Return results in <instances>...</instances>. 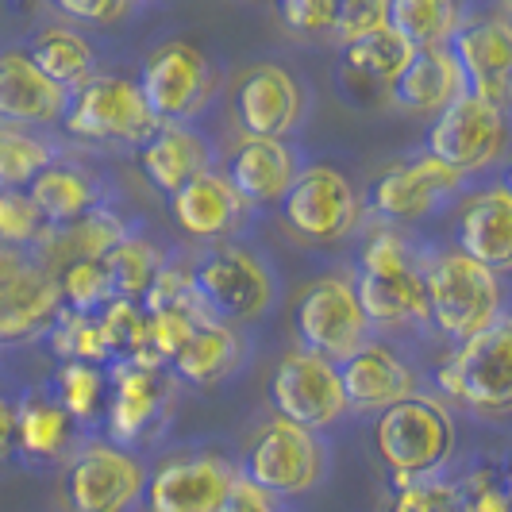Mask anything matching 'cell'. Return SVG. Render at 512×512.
Masks as SVG:
<instances>
[{
    "instance_id": "f546056e",
    "label": "cell",
    "mask_w": 512,
    "mask_h": 512,
    "mask_svg": "<svg viewBox=\"0 0 512 512\" xmlns=\"http://www.w3.org/2000/svg\"><path fill=\"white\" fill-rule=\"evenodd\" d=\"M459 8L443 0H393L385 4V27H393L412 51L443 47L459 31Z\"/></svg>"
},
{
    "instance_id": "ab89813d",
    "label": "cell",
    "mask_w": 512,
    "mask_h": 512,
    "mask_svg": "<svg viewBox=\"0 0 512 512\" xmlns=\"http://www.w3.org/2000/svg\"><path fill=\"white\" fill-rule=\"evenodd\" d=\"M58 393H62V409L70 412L74 420H89L108 401V374L101 366L66 362L62 374H58Z\"/></svg>"
},
{
    "instance_id": "f1b7e54d",
    "label": "cell",
    "mask_w": 512,
    "mask_h": 512,
    "mask_svg": "<svg viewBox=\"0 0 512 512\" xmlns=\"http://www.w3.org/2000/svg\"><path fill=\"white\" fill-rule=\"evenodd\" d=\"M27 62L58 89L70 93L93 74V47L70 27H43L27 47Z\"/></svg>"
},
{
    "instance_id": "484cf974",
    "label": "cell",
    "mask_w": 512,
    "mask_h": 512,
    "mask_svg": "<svg viewBox=\"0 0 512 512\" xmlns=\"http://www.w3.org/2000/svg\"><path fill=\"white\" fill-rule=\"evenodd\" d=\"M170 208L181 228L197 239H220L243 224V201L235 197L228 178H216V174H201L189 185H181L170 197Z\"/></svg>"
},
{
    "instance_id": "f6af8a7d",
    "label": "cell",
    "mask_w": 512,
    "mask_h": 512,
    "mask_svg": "<svg viewBox=\"0 0 512 512\" xmlns=\"http://www.w3.org/2000/svg\"><path fill=\"white\" fill-rule=\"evenodd\" d=\"M282 24L289 31H301V35H312V31H332L335 27V0H285L278 8Z\"/></svg>"
},
{
    "instance_id": "e575fe53",
    "label": "cell",
    "mask_w": 512,
    "mask_h": 512,
    "mask_svg": "<svg viewBox=\"0 0 512 512\" xmlns=\"http://www.w3.org/2000/svg\"><path fill=\"white\" fill-rule=\"evenodd\" d=\"M412 47L393 31V27H378L370 35H362L355 43H347V66L359 70V74L374 77V81H389L409 66Z\"/></svg>"
},
{
    "instance_id": "8fae6325",
    "label": "cell",
    "mask_w": 512,
    "mask_h": 512,
    "mask_svg": "<svg viewBox=\"0 0 512 512\" xmlns=\"http://www.w3.org/2000/svg\"><path fill=\"white\" fill-rule=\"evenodd\" d=\"M270 401L278 409V420H289L308 432L328 428L347 409L335 362L320 359L312 351H289L278 362L270 378Z\"/></svg>"
},
{
    "instance_id": "74e56055",
    "label": "cell",
    "mask_w": 512,
    "mask_h": 512,
    "mask_svg": "<svg viewBox=\"0 0 512 512\" xmlns=\"http://www.w3.org/2000/svg\"><path fill=\"white\" fill-rule=\"evenodd\" d=\"M54 351L66 362H85V366H104L112 359L104 347V335L97 328V316H77V312H58V320L51 324Z\"/></svg>"
},
{
    "instance_id": "5bb4252c",
    "label": "cell",
    "mask_w": 512,
    "mask_h": 512,
    "mask_svg": "<svg viewBox=\"0 0 512 512\" xmlns=\"http://www.w3.org/2000/svg\"><path fill=\"white\" fill-rule=\"evenodd\" d=\"M62 489L74 512H128L143 489V470L124 451L93 443L70 462Z\"/></svg>"
},
{
    "instance_id": "8992f818",
    "label": "cell",
    "mask_w": 512,
    "mask_h": 512,
    "mask_svg": "<svg viewBox=\"0 0 512 512\" xmlns=\"http://www.w3.org/2000/svg\"><path fill=\"white\" fill-rule=\"evenodd\" d=\"M62 124L77 139H151L158 120L139 97V85L128 77H89L66 93Z\"/></svg>"
},
{
    "instance_id": "9a60e30c",
    "label": "cell",
    "mask_w": 512,
    "mask_h": 512,
    "mask_svg": "<svg viewBox=\"0 0 512 512\" xmlns=\"http://www.w3.org/2000/svg\"><path fill=\"white\" fill-rule=\"evenodd\" d=\"M239 474L220 455L166 459L151 474L147 509L151 512H216Z\"/></svg>"
},
{
    "instance_id": "4fadbf2b",
    "label": "cell",
    "mask_w": 512,
    "mask_h": 512,
    "mask_svg": "<svg viewBox=\"0 0 512 512\" xmlns=\"http://www.w3.org/2000/svg\"><path fill=\"white\" fill-rule=\"evenodd\" d=\"M58 312L62 305L51 274L20 251L0 247V343H24L51 332Z\"/></svg>"
},
{
    "instance_id": "d4e9b609",
    "label": "cell",
    "mask_w": 512,
    "mask_h": 512,
    "mask_svg": "<svg viewBox=\"0 0 512 512\" xmlns=\"http://www.w3.org/2000/svg\"><path fill=\"white\" fill-rule=\"evenodd\" d=\"M393 97L412 112H443L466 97V77L447 47L412 51L409 66L393 77Z\"/></svg>"
},
{
    "instance_id": "52a82bcc",
    "label": "cell",
    "mask_w": 512,
    "mask_h": 512,
    "mask_svg": "<svg viewBox=\"0 0 512 512\" xmlns=\"http://www.w3.org/2000/svg\"><path fill=\"white\" fill-rule=\"evenodd\" d=\"M193 285L205 301L208 316L216 324L224 320H255L274 301V278L266 270V262L255 258L247 247H216L201 258V266L193 270Z\"/></svg>"
},
{
    "instance_id": "b9f144b4",
    "label": "cell",
    "mask_w": 512,
    "mask_h": 512,
    "mask_svg": "<svg viewBox=\"0 0 512 512\" xmlns=\"http://www.w3.org/2000/svg\"><path fill=\"white\" fill-rule=\"evenodd\" d=\"M43 216L35 212V205L27 201V193L12 189L0 193V247H27L35 239H43Z\"/></svg>"
},
{
    "instance_id": "d590c367",
    "label": "cell",
    "mask_w": 512,
    "mask_h": 512,
    "mask_svg": "<svg viewBox=\"0 0 512 512\" xmlns=\"http://www.w3.org/2000/svg\"><path fill=\"white\" fill-rule=\"evenodd\" d=\"M51 166V147L35 135L16 128H0V193H12L20 185H31Z\"/></svg>"
},
{
    "instance_id": "e0dca14e",
    "label": "cell",
    "mask_w": 512,
    "mask_h": 512,
    "mask_svg": "<svg viewBox=\"0 0 512 512\" xmlns=\"http://www.w3.org/2000/svg\"><path fill=\"white\" fill-rule=\"evenodd\" d=\"M459 181L462 178L455 170L439 166L436 158L424 154V158H412V162L385 170L370 189V208L385 220H416V216L436 212L439 201L447 193H455Z\"/></svg>"
},
{
    "instance_id": "ac0fdd59",
    "label": "cell",
    "mask_w": 512,
    "mask_h": 512,
    "mask_svg": "<svg viewBox=\"0 0 512 512\" xmlns=\"http://www.w3.org/2000/svg\"><path fill=\"white\" fill-rule=\"evenodd\" d=\"M235 112L247 139H282L301 116V89L282 66H255L247 70L235 93Z\"/></svg>"
},
{
    "instance_id": "44dd1931",
    "label": "cell",
    "mask_w": 512,
    "mask_h": 512,
    "mask_svg": "<svg viewBox=\"0 0 512 512\" xmlns=\"http://www.w3.org/2000/svg\"><path fill=\"white\" fill-rule=\"evenodd\" d=\"M139 162L154 189L174 197L181 185L208 174L212 151H208V139L201 131L185 128V124H158L151 139L139 143Z\"/></svg>"
},
{
    "instance_id": "6da1fadb",
    "label": "cell",
    "mask_w": 512,
    "mask_h": 512,
    "mask_svg": "<svg viewBox=\"0 0 512 512\" xmlns=\"http://www.w3.org/2000/svg\"><path fill=\"white\" fill-rule=\"evenodd\" d=\"M424 293H428V316L451 339L482 335L497 320H505L501 316L505 297L497 274L459 251H443L432 258V266L424 270Z\"/></svg>"
},
{
    "instance_id": "c3c4849f",
    "label": "cell",
    "mask_w": 512,
    "mask_h": 512,
    "mask_svg": "<svg viewBox=\"0 0 512 512\" xmlns=\"http://www.w3.org/2000/svg\"><path fill=\"white\" fill-rule=\"evenodd\" d=\"M12 443H16V409L0 397V459L12 451Z\"/></svg>"
},
{
    "instance_id": "8d00e7d4",
    "label": "cell",
    "mask_w": 512,
    "mask_h": 512,
    "mask_svg": "<svg viewBox=\"0 0 512 512\" xmlns=\"http://www.w3.org/2000/svg\"><path fill=\"white\" fill-rule=\"evenodd\" d=\"M58 289V305H66V312L77 316H93L112 301V285L104 278L101 262H66L62 274L54 278Z\"/></svg>"
},
{
    "instance_id": "2e32d148",
    "label": "cell",
    "mask_w": 512,
    "mask_h": 512,
    "mask_svg": "<svg viewBox=\"0 0 512 512\" xmlns=\"http://www.w3.org/2000/svg\"><path fill=\"white\" fill-rule=\"evenodd\" d=\"M451 58L466 77V93L505 108L512 77V31L505 20H474L459 24L451 35Z\"/></svg>"
},
{
    "instance_id": "3957f363",
    "label": "cell",
    "mask_w": 512,
    "mask_h": 512,
    "mask_svg": "<svg viewBox=\"0 0 512 512\" xmlns=\"http://www.w3.org/2000/svg\"><path fill=\"white\" fill-rule=\"evenodd\" d=\"M328 451L316 432L289 420H270L258 428L243 459V482L262 489L266 497H297L324 482Z\"/></svg>"
},
{
    "instance_id": "7402d4cb",
    "label": "cell",
    "mask_w": 512,
    "mask_h": 512,
    "mask_svg": "<svg viewBox=\"0 0 512 512\" xmlns=\"http://www.w3.org/2000/svg\"><path fill=\"white\" fill-rule=\"evenodd\" d=\"M108 436L116 443L139 439L154 424V416L162 409V370H143L135 362L120 359L108 374Z\"/></svg>"
},
{
    "instance_id": "ffe728a7",
    "label": "cell",
    "mask_w": 512,
    "mask_h": 512,
    "mask_svg": "<svg viewBox=\"0 0 512 512\" xmlns=\"http://www.w3.org/2000/svg\"><path fill=\"white\" fill-rule=\"evenodd\" d=\"M459 255L482 262L486 270H505L512 262V193L493 185L474 193L459 216Z\"/></svg>"
},
{
    "instance_id": "7c38bea8",
    "label": "cell",
    "mask_w": 512,
    "mask_h": 512,
    "mask_svg": "<svg viewBox=\"0 0 512 512\" xmlns=\"http://www.w3.org/2000/svg\"><path fill=\"white\" fill-rule=\"evenodd\" d=\"M135 85L158 124H181L185 116H193L205 104L208 89H212V66H208L205 51H197L185 39H174V43H162L147 58L143 77Z\"/></svg>"
},
{
    "instance_id": "60d3db41",
    "label": "cell",
    "mask_w": 512,
    "mask_h": 512,
    "mask_svg": "<svg viewBox=\"0 0 512 512\" xmlns=\"http://www.w3.org/2000/svg\"><path fill=\"white\" fill-rule=\"evenodd\" d=\"M393 501L385 512H459L455 509V486L436 474L428 478H393Z\"/></svg>"
},
{
    "instance_id": "1f68e13d",
    "label": "cell",
    "mask_w": 512,
    "mask_h": 512,
    "mask_svg": "<svg viewBox=\"0 0 512 512\" xmlns=\"http://www.w3.org/2000/svg\"><path fill=\"white\" fill-rule=\"evenodd\" d=\"M43 239L47 243H66L70 262H101L108 251H116L128 239V228L112 208H89L70 228L43 231Z\"/></svg>"
},
{
    "instance_id": "bcb514c9",
    "label": "cell",
    "mask_w": 512,
    "mask_h": 512,
    "mask_svg": "<svg viewBox=\"0 0 512 512\" xmlns=\"http://www.w3.org/2000/svg\"><path fill=\"white\" fill-rule=\"evenodd\" d=\"M62 12L81 24H116L131 16V4L124 0H62Z\"/></svg>"
},
{
    "instance_id": "7a4b0ae2",
    "label": "cell",
    "mask_w": 512,
    "mask_h": 512,
    "mask_svg": "<svg viewBox=\"0 0 512 512\" xmlns=\"http://www.w3.org/2000/svg\"><path fill=\"white\" fill-rule=\"evenodd\" d=\"M355 297L366 324H409L428 316V293H424V270L412 262L401 235L378 231L370 235L362 251V278Z\"/></svg>"
},
{
    "instance_id": "83f0119b",
    "label": "cell",
    "mask_w": 512,
    "mask_h": 512,
    "mask_svg": "<svg viewBox=\"0 0 512 512\" xmlns=\"http://www.w3.org/2000/svg\"><path fill=\"white\" fill-rule=\"evenodd\" d=\"M239 359H243V343L228 324H201L178 351L174 370L189 385H216L239 366Z\"/></svg>"
},
{
    "instance_id": "4316f807",
    "label": "cell",
    "mask_w": 512,
    "mask_h": 512,
    "mask_svg": "<svg viewBox=\"0 0 512 512\" xmlns=\"http://www.w3.org/2000/svg\"><path fill=\"white\" fill-rule=\"evenodd\" d=\"M27 201L35 205V212L43 216L47 228H70L74 220H81L93 201H97V185L85 178L74 166H47L39 178L27 185Z\"/></svg>"
},
{
    "instance_id": "836d02e7",
    "label": "cell",
    "mask_w": 512,
    "mask_h": 512,
    "mask_svg": "<svg viewBox=\"0 0 512 512\" xmlns=\"http://www.w3.org/2000/svg\"><path fill=\"white\" fill-rule=\"evenodd\" d=\"M143 312L147 316H185L189 324H216L212 316H208L205 301H201V293H197V285H193V274H185V270H174V266H162L158 274H154L151 289L143 293Z\"/></svg>"
},
{
    "instance_id": "4dcf8cb0",
    "label": "cell",
    "mask_w": 512,
    "mask_h": 512,
    "mask_svg": "<svg viewBox=\"0 0 512 512\" xmlns=\"http://www.w3.org/2000/svg\"><path fill=\"white\" fill-rule=\"evenodd\" d=\"M74 432V416L62 409L58 401L47 397H31L16 409V443L31 459H54L62 455V447L70 443Z\"/></svg>"
},
{
    "instance_id": "d6a6232c",
    "label": "cell",
    "mask_w": 512,
    "mask_h": 512,
    "mask_svg": "<svg viewBox=\"0 0 512 512\" xmlns=\"http://www.w3.org/2000/svg\"><path fill=\"white\" fill-rule=\"evenodd\" d=\"M104 278L112 285V297L116 301H139L147 289H151L154 274L162 270V262L154 255V247L147 239H124L116 251H108L101 258Z\"/></svg>"
},
{
    "instance_id": "ba28073f",
    "label": "cell",
    "mask_w": 512,
    "mask_h": 512,
    "mask_svg": "<svg viewBox=\"0 0 512 512\" xmlns=\"http://www.w3.org/2000/svg\"><path fill=\"white\" fill-rule=\"evenodd\" d=\"M293 324L305 343V351L328 362L351 359L366 339V316L355 297V285L347 278H316L301 289Z\"/></svg>"
},
{
    "instance_id": "30bf717a",
    "label": "cell",
    "mask_w": 512,
    "mask_h": 512,
    "mask_svg": "<svg viewBox=\"0 0 512 512\" xmlns=\"http://www.w3.org/2000/svg\"><path fill=\"white\" fill-rule=\"evenodd\" d=\"M501 151H505V108L478 101L470 93L447 104L428 131V158L455 170L459 178L497 162Z\"/></svg>"
},
{
    "instance_id": "603a6c76",
    "label": "cell",
    "mask_w": 512,
    "mask_h": 512,
    "mask_svg": "<svg viewBox=\"0 0 512 512\" xmlns=\"http://www.w3.org/2000/svg\"><path fill=\"white\" fill-rule=\"evenodd\" d=\"M293 178H297V162L282 139H243V147L228 166V185L235 189V197L255 205L282 201Z\"/></svg>"
},
{
    "instance_id": "7dc6e473",
    "label": "cell",
    "mask_w": 512,
    "mask_h": 512,
    "mask_svg": "<svg viewBox=\"0 0 512 512\" xmlns=\"http://www.w3.org/2000/svg\"><path fill=\"white\" fill-rule=\"evenodd\" d=\"M216 512H282L274 505V497H266L262 489H255L251 482H243V478H235L228 489V497H224V505Z\"/></svg>"
},
{
    "instance_id": "cb8c5ba5",
    "label": "cell",
    "mask_w": 512,
    "mask_h": 512,
    "mask_svg": "<svg viewBox=\"0 0 512 512\" xmlns=\"http://www.w3.org/2000/svg\"><path fill=\"white\" fill-rule=\"evenodd\" d=\"M66 108V89L39 74L27 54H0V120L8 124H43L58 120Z\"/></svg>"
},
{
    "instance_id": "7bdbcfd3",
    "label": "cell",
    "mask_w": 512,
    "mask_h": 512,
    "mask_svg": "<svg viewBox=\"0 0 512 512\" xmlns=\"http://www.w3.org/2000/svg\"><path fill=\"white\" fill-rule=\"evenodd\" d=\"M459 512H509V493L497 470H474L462 486H455Z\"/></svg>"
},
{
    "instance_id": "9c48e42d",
    "label": "cell",
    "mask_w": 512,
    "mask_h": 512,
    "mask_svg": "<svg viewBox=\"0 0 512 512\" xmlns=\"http://www.w3.org/2000/svg\"><path fill=\"white\" fill-rule=\"evenodd\" d=\"M282 220L308 243H335L359 224L355 185L335 166H308L285 189Z\"/></svg>"
},
{
    "instance_id": "d6986e66",
    "label": "cell",
    "mask_w": 512,
    "mask_h": 512,
    "mask_svg": "<svg viewBox=\"0 0 512 512\" xmlns=\"http://www.w3.org/2000/svg\"><path fill=\"white\" fill-rule=\"evenodd\" d=\"M339 385H343V401L347 409H393L401 401H409L416 378L405 362L397 359L382 343H362L351 359L339 366Z\"/></svg>"
},
{
    "instance_id": "5b68a950",
    "label": "cell",
    "mask_w": 512,
    "mask_h": 512,
    "mask_svg": "<svg viewBox=\"0 0 512 512\" xmlns=\"http://www.w3.org/2000/svg\"><path fill=\"white\" fill-rule=\"evenodd\" d=\"M439 385L455 401L482 412H505L512 401V328L497 320L482 335L462 339V347L443 359Z\"/></svg>"
},
{
    "instance_id": "277c9868",
    "label": "cell",
    "mask_w": 512,
    "mask_h": 512,
    "mask_svg": "<svg viewBox=\"0 0 512 512\" xmlns=\"http://www.w3.org/2000/svg\"><path fill=\"white\" fill-rule=\"evenodd\" d=\"M374 447L393 478H428L455 447L451 416L428 397H409L385 409L374 424Z\"/></svg>"
},
{
    "instance_id": "f35d334b",
    "label": "cell",
    "mask_w": 512,
    "mask_h": 512,
    "mask_svg": "<svg viewBox=\"0 0 512 512\" xmlns=\"http://www.w3.org/2000/svg\"><path fill=\"white\" fill-rule=\"evenodd\" d=\"M97 328L104 335V347L108 355H120V359H135L143 347H147V312L135 305V301H108L97 316Z\"/></svg>"
},
{
    "instance_id": "ee69618b",
    "label": "cell",
    "mask_w": 512,
    "mask_h": 512,
    "mask_svg": "<svg viewBox=\"0 0 512 512\" xmlns=\"http://www.w3.org/2000/svg\"><path fill=\"white\" fill-rule=\"evenodd\" d=\"M385 27V4L378 0H347V4H335V27L343 35V43H355L362 35Z\"/></svg>"
}]
</instances>
